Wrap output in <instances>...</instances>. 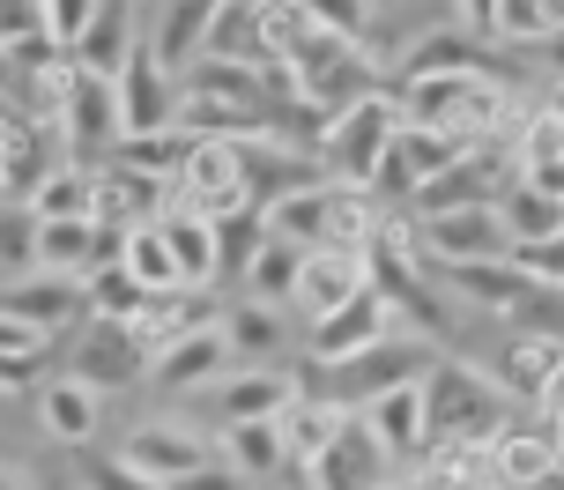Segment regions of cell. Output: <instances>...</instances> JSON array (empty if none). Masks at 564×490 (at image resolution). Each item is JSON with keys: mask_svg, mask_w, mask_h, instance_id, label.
Returning <instances> with one entry per match:
<instances>
[{"mask_svg": "<svg viewBox=\"0 0 564 490\" xmlns=\"http://www.w3.org/2000/svg\"><path fill=\"white\" fill-rule=\"evenodd\" d=\"M171 231V253L186 268V283H224V260H216V216H164Z\"/></svg>", "mask_w": 564, "mask_h": 490, "instance_id": "d6a6232c", "label": "cell"}, {"mask_svg": "<svg viewBox=\"0 0 564 490\" xmlns=\"http://www.w3.org/2000/svg\"><path fill=\"white\" fill-rule=\"evenodd\" d=\"M542 67H550V75H557V83H564V30H557V37H550V45H542Z\"/></svg>", "mask_w": 564, "mask_h": 490, "instance_id": "f6af8a7d", "label": "cell"}, {"mask_svg": "<svg viewBox=\"0 0 564 490\" xmlns=\"http://www.w3.org/2000/svg\"><path fill=\"white\" fill-rule=\"evenodd\" d=\"M171 208V178L141 172V164H105L97 172V224L105 231H141V224H164Z\"/></svg>", "mask_w": 564, "mask_h": 490, "instance_id": "8fae6325", "label": "cell"}, {"mask_svg": "<svg viewBox=\"0 0 564 490\" xmlns=\"http://www.w3.org/2000/svg\"><path fill=\"white\" fill-rule=\"evenodd\" d=\"M512 253H520V268H528L535 283L564 290V231L557 238H535V246H512Z\"/></svg>", "mask_w": 564, "mask_h": 490, "instance_id": "74e56055", "label": "cell"}, {"mask_svg": "<svg viewBox=\"0 0 564 490\" xmlns=\"http://www.w3.org/2000/svg\"><path fill=\"white\" fill-rule=\"evenodd\" d=\"M341 432H349V409H341L335 394H327V402H290V409H282V438H290V461H297V468L327 461Z\"/></svg>", "mask_w": 564, "mask_h": 490, "instance_id": "7402d4cb", "label": "cell"}, {"mask_svg": "<svg viewBox=\"0 0 564 490\" xmlns=\"http://www.w3.org/2000/svg\"><path fill=\"white\" fill-rule=\"evenodd\" d=\"M83 283H89V319H134L141 305L156 297V290L141 283L127 260H105V268H89Z\"/></svg>", "mask_w": 564, "mask_h": 490, "instance_id": "1f68e13d", "label": "cell"}, {"mask_svg": "<svg viewBox=\"0 0 564 490\" xmlns=\"http://www.w3.org/2000/svg\"><path fill=\"white\" fill-rule=\"evenodd\" d=\"M216 15H224V0H164V15H156V30H149V45L186 75L200 53H208V30H216Z\"/></svg>", "mask_w": 564, "mask_h": 490, "instance_id": "ffe728a7", "label": "cell"}, {"mask_svg": "<svg viewBox=\"0 0 564 490\" xmlns=\"http://www.w3.org/2000/svg\"><path fill=\"white\" fill-rule=\"evenodd\" d=\"M498 208H506L512 246H535V238H557L564 231V194H542V186H528V178H512Z\"/></svg>", "mask_w": 564, "mask_h": 490, "instance_id": "f546056e", "label": "cell"}, {"mask_svg": "<svg viewBox=\"0 0 564 490\" xmlns=\"http://www.w3.org/2000/svg\"><path fill=\"white\" fill-rule=\"evenodd\" d=\"M557 30H564V0H498V15H490V37L520 45V53H542Z\"/></svg>", "mask_w": 564, "mask_h": 490, "instance_id": "4316f807", "label": "cell"}, {"mask_svg": "<svg viewBox=\"0 0 564 490\" xmlns=\"http://www.w3.org/2000/svg\"><path fill=\"white\" fill-rule=\"evenodd\" d=\"M371 283V253H357V246H312L305 253V275H297V305L290 313H335V305H349L357 290Z\"/></svg>", "mask_w": 564, "mask_h": 490, "instance_id": "7c38bea8", "label": "cell"}, {"mask_svg": "<svg viewBox=\"0 0 564 490\" xmlns=\"http://www.w3.org/2000/svg\"><path fill=\"white\" fill-rule=\"evenodd\" d=\"M557 364H564L557 335H520V342L498 349V386H506L512 402H542V386H550Z\"/></svg>", "mask_w": 564, "mask_h": 490, "instance_id": "603a6c76", "label": "cell"}, {"mask_svg": "<svg viewBox=\"0 0 564 490\" xmlns=\"http://www.w3.org/2000/svg\"><path fill=\"white\" fill-rule=\"evenodd\" d=\"M387 490H438V483H431V476H423V483H387Z\"/></svg>", "mask_w": 564, "mask_h": 490, "instance_id": "bcb514c9", "label": "cell"}, {"mask_svg": "<svg viewBox=\"0 0 564 490\" xmlns=\"http://www.w3.org/2000/svg\"><path fill=\"white\" fill-rule=\"evenodd\" d=\"M75 372L89 379V386H134V379L156 372V357H149V342H141L134 319H89V342L75 349Z\"/></svg>", "mask_w": 564, "mask_h": 490, "instance_id": "30bf717a", "label": "cell"}, {"mask_svg": "<svg viewBox=\"0 0 564 490\" xmlns=\"http://www.w3.org/2000/svg\"><path fill=\"white\" fill-rule=\"evenodd\" d=\"M357 416L379 432V446H387L394 461H423V446H431V402H423V379H401V386H387V394H371Z\"/></svg>", "mask_w": 564, "mask_h": 490, "instance_id": "5bb4252c", "label": "cell"}, {"mask_svg": "<svg viewBox=\"0 0 564 490\" xmlns=\"http://www.w3.org/2000/svg\"><path fill=\"white\" fill-rule=\"evenodd\" d=\"M59 156H67L59 127H45V119L23 112V105H8V119H0V172H8V202H30Z\"/></svg>", "mask_w": 564, "mask_h": 490, "instance_id": "ba28073f", "label": "cell"}, {"mask_svg": "<svg viewBox=\"0 0 564 490\" xmlns=\"http://www.w3.org/2000/svg\"><path fill=\"white\" fill-rule=\"evenodd\" d=\"M238 208H253L246 142L194 134V156H186V172L171 178V208H164V216H238Z\"/></svg>", "mask_w": 564, "mask_h": 490, "instance_id": "3957f363", "label": "cell"}, {"mask_svg": "<svg viewBox=\"0 0 564 490\" xmlns=\"http://www.w3.org/2000/svg\"><path fill=\"white\" fill-rule=\"evenodd\" d=\"M305 8L327 30H341V37H365V23H371V0H305Z\"/></svg>", "mask_w": 564, "mask_h": 490, "instance_id": "60d3db41", "label": "cell"}, {"mask_svg": "<svg viewBox=\"0 0 564 490\" xmlns=\"http://www.w3.org/2000/svg\"><path fill=\"white\" fill-rule=\"evenodd\" d=\"M297 402V386L282 372H224L216 379V409H224V424H253V416H282V409Z\"/></svg>", "mask_w": 564, "mask_h": 490, "instance_id": "44dd1931", "label": "cell"}, {"mask_svg": "<svg viewBox=\"0 0 564 490\" xmlns=\"http://www.w3.org/2000/svg\"><path fill=\"white\" fill-rule=\"evenodd\" d=\"M423 402H431V438H498L506 432V386H498V372H476L460 357H431Z\"/></svg>", "mask_w": 564, "mask_h": 490, "instance_id": "6da1fadb", "label": "cell"}, {"mask_svg": "<svg viewBox=\"0 0 564 490\" xmlns=\"http://www.w3.org/2000/svg\"><path fill=\"white\" fill-rule=\"evenodd\" d=\"M246 8H282V0H246Z\"/></svg>", "mask_w": 564, "mask_h": 490, "instance_id": "c3c4849f", "label": "cell"}, {"mask_svg": "<svg viewBox=\"0 0 564 490\" xmlns=\"http://www.w3.org/2000/svg\"><path fill=\"white\" fill-rule=\"evenodd\" d=\"M453 156H460V142H453V134L401 119V134H394V149H387L379 178H371V194H379L387 208H394V202H423V186H431V178H446Z\"/></svg>", "mask_w": 564, "mask_h": 490, "instance_id": "52a82bcc", "label": "cell"}, {"mask_svg": "<svg viewBox=\"0 0 564 490\" xmlns=\"http://www.w3.org/2000/svg\"><path fill=\"white\" fill-rule=\"evenodd\" d=\"M97 172H105V164H83V156L67 164V156H59L53 172H45V186H37L23 208H37V216H97Z\"/></svg>", "mask_w": 564, "mask_h": 490, "instance_id": "484cf974", "label": "cell"}, {"mask_svg": "<svg viewBox=\"0 0 564 490\" xmlns=\"http://www.w3.org/2000/svg\"><path fill=\"white\" fill-rule=\"evenodd\" d=\"M119 454H127L149 483H164V490H178L186 476H200V468H208V446H200L186 424H141V432H127V446H119Z\"/></svg>", "mask_w": 564, "mask_h": 490, "instance_id": "2e32d148", "label": "cell"}, {"mask_svg": "<svg viewBox=\"0 0 564 490\" xmlns=\"http://www.w3.org/2000/svg\"><path fill=\"white\" fill-rule=\"evenodd\" d=\"M59 142H67V156H83V164H112V149L127 142V105H119V83H112V75H89L83 59H75V83H67Z\"/></svg>", "mask_w": 564, "mask_h": 490, "instance_id": "277c9868", "label": "cell"}, {"mask_svg": "<svg viewBox=\"0 0 564 490\" xmlns=\"http://www.w3.org/2000/svg\"><path fill=\"white\" fill-rule=\"evenodd\" d=\"M542 416H564V364H557V372H550V386H542Z\"/></svg>", "mask_w": 564, "mask_h": 490, "instance_id": "ee69618b", "label": "cell"}, {"mask_svg": "<svg viewBox=\"0 0 564 490\" xmlns=\"http://www.w3.org/2000/svg\"><path fill=\"white\" fill-rule=\"evenodd\" d=\"M446 290L460 297V305H482V313L512 319L520 305H528L535 275L520 268V253H490V260H460V268H446Z\"/></svg>", "mask_w": 564, "mask_h": 490, "instance_id": "9a60e30c", "label": "cell"}, {"mask_svg": "<svg viewBox=\"0 0 564 490\" xmlns=\"http://www.w3.org/2000/svg\"><path fill=\"white\" fill-rule=\"evenodd\" d=\"M45 372V357H0V379H8V394H30Z\"/></svg>", "mask_w": 564, "mask_h": 490, "instance_id": "b9f144b4", "label": "cell"}, {"mask_svg": "<svg viewBox=\"0 0 564 490\" xmlns=\"http://www.w3.org/2000/svg\"><path fill=\"white\" fill-rule=\"evenodd\" d=\"M312 335H305V357L327 372V364H349V357H365L371 342H387V335H401V313H394V297L379 283H365L349 305H335V313H319L305 319Z\"/></svg>", "mask_w": 564, "mask_h": 490, "instance_id": "5b68a950", "label": "cell"}, {"mask_svg": "<svg viewBox=\"0 0 564 490\" xmlns=\"http://www.w3.org/2000/svg\"><path fill=\"white\" fill-rule=\"evenodd\" d=\"M37 8H45V30H53L67 53H75V37L97 23V8H105V0H37Z\"/></svg>", "mask_w": 564, "mask_h": 490, "instance_id": "8d00e7d4", "label": "cell"}, {"mask_svg": "<svg viewBox=\"0 0 564 490\" xmlns=\"http://www.w3.org/2000/svg\"><path fill=\"white\" fill-rule=\"evenodd\" d=\"M89 490H164V483H149L127 454H112V461H89V476H83Z\"/></svg>", "mask_w": 564, "mask_h": 490, "instance_id": "ab89813d", "label": "cell"}, {"mask_svg": "<svg viewBox=\"0 0 564 490\" xmlns=\"http://www.w3.org/2000/svg\"><path fill=\"white\" fill-rule=\"evenodd\" d=\"M401 97H387V89H371V97H357L349 112L319 134V164H327V178L335 186H371L379 178V164H387V149H394V134H401Z\"/></svg>", "mask_w": 564, "mask_h": 490, "instance_id": "7a4b0ae2", "label": "cell"}, {"mask_svg": "<svg viewBox=\"0 0 564 490\" xmlns=\"http://www.w3.org/2000/svg\"><path fill=\"white\" fill-rule=\"evenodd\" d=\"M224 327H230V342H238V357H268V349H282V305H268V297L230 305Z\"/></svg>", "mask_w": 564, "mask_h": 490, "instance_id": "e575fe53", "label": "cell"}, {"mask_svg": "<svg viewBox=\"0 0 564 490\" xmlns=\"http://www.w3.org/2000/svg\"><path fill=\"white\" fill-rule=\"evenodd\" d=\"M216 454H224L238 476H275L290 461V438H282V416H253V424H224L216 438Z\"/></svg>", "mask_w": 564, "mask_h": 490, "instance_id": "cb8c5ba5", "label": "cell"}, {"mask_svg": "<svg viewBox=\"0 0 564 490\" xmlns=\"http://www.w3.org/2000/svg\"><path fill=\"white\" fill-rule=\"evenodd\" d=\"M127 8H134V0H105V8H97V23L75 37V59H83L89 75H112V83H119V75H127V59L149 45V37H134V15H127Z\"/></svg>", "mask_w": 564, "mask_h": 490, "instance_id": "d6986e66", "label": "cell"}, {"mask_svg": "<svg viewBox=\"0 0 564 490\" xmlns=\"http://www.w3.org/2000/svg\"><path fill=\"white\" fill-rule=\"evenodd\" d=\"M460 8V23H476V30H490V15H498V0H453Z\"/></svg>", "mask_w": 564, "mask_h": 490, "instance_id": "7bdbcfd3", "label": "cell"}, {"mask_svg": "<svg viewBox=\"0 0 564 490\" xmlns=\"http://www.w3.org/2000/svg\"><path fill=\"white\" fill-rule=\"evenodd\" d=\"M97 416H105V386H89L83 372L53 379V386L37 394V424H45V438H59V446H89V438H97Z\"/></svg>", "mask_w": 564, "mask_h": 490, "instance_id": "ac0fdd59", "label": "cell"}, {"mask_svg": "<svg viewBox=\"0 0 564 490\" xmlns=\"http://www.w3.org/2000/svg\"><path fill=\"white\" fill-rule=\"evenodd\" d=\"M8 313L37 319V327H53V335H67V327L89 313V283H83V275H59V268L8 275Z\"/></svg>", "mask_w": 564, "mask_h": 490, "instance_id": "4fadbf2b", "label": "cell"}, {"mask_svg": "<svg viewBox=\"0 0 564 490\" xmlns=\"http://www.w3.org/2000/svg\"><path fill=\"white\" fill-rule=\"evenodd\" d=\"M327 208H335V178L268 202V224H275V238H290V246H319V238H327Z\"/></svg>", "mask_w": 564, "mask_h": 490, "instance_id": "83f0119b", "label": "cell"}, {"mask_svg": "<svg viewBox=\"0 0 564 490\" xmlns=\"http://www.w3.org/2000/svg\"><path fill=\"white\" fill-rule=\"evenodd\" d=\"M460 67H490V59H482L460 30H431V37H416V53H409V67H401V83H409V75H460Z\"/></svg>", "mask_w": 564, "mask_h": 490, "instance_id": "d590c367", "label": "cell"}, {"mask_svg": "<svg viewBox=\"0 0 564 490\" xmlns=\"http://www.w3.org/2000/svg\"><path fill=\"white\" fill-rule=\"evenodd\" d=\"M53 342H59L53 327H37V319H15V313H8V327H0V357H45Z\"/></svg>", "mask_w": 564, "mask_h": 490, "instance_id": "f35d334b", "label": "cell"}, {"mask_svg": "<svg viewBox=\"0 0 564 490\" xmlns=\"http://www.w3.org/2000/svg\"><path fill=\"white\" fill-rule=\"evenodd\" d=\"M312 246H290V238H268V253L246 268V297H268V305H297V275H305Z\"/></svg>", "mask_w": 564, "mask_h": 490, "instance_id": "4dcf8cb0", "label": "cell"}, {"mask_svg": "<svg viewBox=\"0 0 564 490\" xmlns=\"http://www.w3.org/2000/svg\"><path fill=\"white\" fill-rule=\"evenodd\" d=\"M550 105H557V112H564V83H557V89H550Z\"/></svg>", "mask_w": 564, "mask_h": 490, "instance_id": "7dc6e473", "label": "cell"}, {"mask_svg": "<svg viewBox=\"0 0 564 490\" xmlns=\"http://www.w3.org/2000/svg\"><path fill=\"white\" fill-rule=\"evenodd\" d=\"M498 490H528V483H498Z\"/></svg>", "mask_w": 564, "mask_h": 490, "instance_id": "681fc988", "label": "cell"}, {"mask_svg": "<svg viewBox=\"0 0 564 490\" xmlns=\"http://www.w3.org/2000/svg\"><path fill=\"white\" fill-rule=\"evenodd\" d=\"M416 246L438 268H460V260L512 253V231H506V208L498 202H460V208H431L416 224Z\"/></svg>", "mask_w": 564, "mask_h": 490, "instance_id": "8992f818", "label": "cell"}, {"mask_svg": "<svg viewBox=\"0 0 564 490\" xmlns=\"http://www.w3.org/2000/svg\"><path fill=\"white\" fill-rule=\"evenodd\" d=\"M327 372H335V402L341 409H365L371 394H387V386H401V379H423L431 357H423V342H409V335H387V342H371L365 357L327 364Z\"/></svg>", "mask_w": 564, "mask_h": 490, "instance_id": "9c48e42d", "label": "cell"}, {"mask_svg": "<svg viewBox=\"0 0 564 490\" xmlns=\"http://www.w3.org/2000/svg\"><path fill=\"white\" fill-rule=\"evenodd\" d=\"M127 268H134L149 290H178L186 283V268H178V253H171V231L164 224H141V231H127Z\"/></svg>", "mask_w": 564, "mask_h": 490, "instance_id": "836d02e7", "label": "cell"}, {"mask_svg": "<svg viewBox=\"0 0 564 490\" xmlns=\"http://www.w3.org/2000/svg\"><path fill=\"white\" fill-rule=\"evenodd\" d=\"M268 208H238V216H216V260H224V283H246V268L268 253Z\"/></svg>", "mask_w": 564, "mask_h": 490, "instance_id": "f1b7e54d", "label": "cell"}, {"mask_svg": "<svg viewBox=\"0 0 564 490\" xmlns=\"http://www.w3.org/2000/svg\"><path fill=\"white\" fill-rule=\"evenodd\" d=\"M498 483H528V490L557 483V438H550V424L542 432H498Z\"/></svg>", "mask_w": 564, "mask_h": 490, "instance_id": "d4e9b609", "label": "cell"}, {"mask_svg": "<svg viewBox=\"0 0 564 490\" xmlns=\"http://www.w3.org/2000/svg\"><path fill=\"white\" fill-rule=\"evenodd\" d=\"M230 357H238V342H230V327L216 319V327L178 335V342L156 357V372H149V379H156V386H171V394H178V386H216V379L230 372Z\"/></svg>", "mask_w": 564, "mask_h": 490, "instance_id": "e0dca14e", "label": "cell"}]
</instances>
